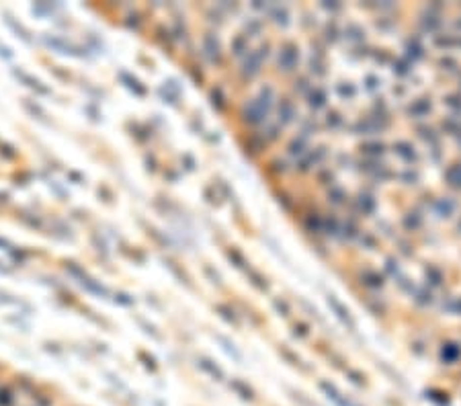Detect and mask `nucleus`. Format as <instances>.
I'll return each instance as SVG.
<instances>
[{
  "instance_id": "f03ea898",
  "label": "nucleus",
  "mask_w": 461,
  "mask_h": 406,
  "mask_svg": "<svg viewBox=\"0 0 461 406\" xmlns=\"http://www.w3.org/2000/svg\"><path fill=\"white\" fill-rule=\"evenodd\" d=\"M431 107H432L431 101H427V98H418V101H414V103L410 105V111L416 109V111H420V115H427L429 111H431Z\"/></svg>"
},
{
  "instance_id": "f257e3e1",
  "label": "nucleus",
  "mask_w": 461,
  "mask_h": 406,
  "mask_svg": "<svg viewBox=\"0 0 461 406\" xmlns=\"http://www.w3.org/2000/svg\"><path fill=\"white\" fill-rule=\"evenodd\" d=\"M297 58H299V54L295 47H285L281 56H279V66H283V70H291L297 64Z\"/></svg>"
},
{
  "instance_id": "7ed1b4c3",
  "label": "nucleus",
  "mask_w": 461,
  "mask_h": 406,
  "mask_svg": "<svg viewBox=\"0 0 461 406\" xmlns=\"http://www.w3.org/2000/svg\"><path fill=\"white\" fill-rule=\"evenodd\" d=\"M396 148H400L398 154H400V156H406L408 162H412V160H416V152H414V148H410L408 144H398Z\"/></svg>"
}]
</instances>
